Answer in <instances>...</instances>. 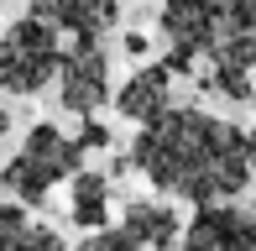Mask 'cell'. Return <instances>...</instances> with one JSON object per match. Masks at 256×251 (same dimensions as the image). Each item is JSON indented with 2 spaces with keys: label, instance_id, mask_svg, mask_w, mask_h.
Returning a JSON list of instances; mask_svg holds the SVG:
<instances>
[{
  "label": "cell",
  "instance_id": "cell-1",
  "mask_svg": "<svg viewBox=\"0 0 256 251\" xmlns=\"http://www.w3.org/2000/svg\"><path fill=\"white\" fill-rule=\"evenodd\" d=\"M131 162L152 188H162L168 199H188L194 210L225 204L251 184L246 131L199 105H168L162 116H152L131 142Z\"/></svg>",
  "mask_w": 256,
  "mask_h": 251
},
{
  "label": "cell",
  "instance_id": "cell-2",
  "mask_svg": "<svg viewBox=\"0 0 256 251\" xmlns=\"http://www.w3.org/2000/svg\"><path fill=\"white\" fill-rule=\"evenodd\" d=\"M168 68L194 74L225 100H251L256 78V0H162Z\"/></svg>",
  "mask_w": 256,
  "mask_h": 251
},
{
  "label": "cell",
  "instance_id": "cell-3",
  "mask_svg": "<svg viewBox=\"0 0 256 251\" xmlns=\"http://www.w3.org/2000/svg\"><path fill=\"white\" fill-rule=\"evenodd\" d=\"M78 168H84L78 136H63L52 120H37L26 131V142H21V152L0 168V188H6L10 199H21V204H42L63 178H74Z\"/></svg>",
  "mask_w": 256,
  "mask_h": 251
},
{
  "label": "cell",
  "instance_id": "cell-4",
  "mask_svg": "<svg viewBox=\"0 0 256 251\" xmlns=\"http://www.w3.org/2000/svg\"><path fill=\"white\" fill-rule=\"evenodd\" d=\"M63 63V32L37 16H21L0 32V89L6 94H42Z\"/></svg>",
  "mask_w": 256,
  "mask_h": 251
},
{
  "label": "cell",
  "instance_id": "cell-5",
  "mask_svg": "<svg viewBox=\"0 0 256 251\" xmlns=\"http://www.w3.org/2000/svg\"><path fill=\"white\" fill-rule=\"evenodd\" d=\"M104 100H110V58L100 37H74L58 63V105L68 116H94Z\"/></svg>",
  "mask_w": 256,
  "mask_h": 251
},
{
  "label": "cell",
  "instance_id": "cell-6",
  "mask_svg": "<svg viewBox=\"0 0 256 251\" xmlns=\"http://www.w3.org/2000/svg\"><path fill=\"white\" fill-rule=\"evenodd\" d=\"M183 251H256V214L240 204H199L183 225Z\"/></svg>",
  "mask_w": 256,
  "mask_h": 251
},
{
  "label": "cell",
  "instance_id": "cell-7",
  "mask_svg": "<svg viewBox=\"0 0 256 251\" xmlns=\"http://www.w3.org/2000/svg\"><path fill=\"white\" fill-rule=\"evenodd\" d=\"M32 16L68 37H104L120 21V0H26Z\"/></svg>",
  "mask_w": 256,
  "mask_h": 251
},
{
  "label": "cell",
  "instance_id": "cell-8",
  "mask_svg": "<svg viewBox=\"0 0 256 251\" xmlns=\"http://www.w3.org/2000/svg\"><path fill=\"white\" fill-rule=\"evenodd\" d=\"M168 105H172V68L168 63L136 68V74L115 89V110H120L126 120H136V126H146L152 116H162Z\"/></svg>",
  "mask_w": 256,
  "mask_h": 251
},
{
  "label": "cell",
  "instance_id": "cell-9",
  "mask_svg": "<svg viewBox=\"0 0 256 251\" xmlns=\"http://www.w3.org/2000/svg\"><path fill=\"white\" fill-rule=\"evenodd\" d=\"M120 230L131 236L142 251H168L183 236V220H178V210L162 204V199H131L126 214H120Z\"/></svg>",
  "mask_w": 256,
  "mask_h": 251
},
{
  "label": "cell",
  "instance_id": "cell-10",
  "mask_svg": "<svg viewBox=\"0 0 256 251\" xmlns=\"http://www.w3.org/2000/svg\"><path fill=\"white\" fill-rule=\"evenodd\" d=\"M68 214L84 230H100L110 220V178L94 173V168H78L74 173V194H68Z\"/></svg>",
  "mask_w": 256,
  "mask_h": 251
},
{
  "label": "cell",
  "instance_id": "cell-11",
  "mask_svg": "<svg viewBox=\"0 0 256 251\" xmlns=\"http://www.w3.org/2000/svg\"><path fill=\"white\" fill-rule=\"evenodd\" d=\"M32 214H26V204L21 199H0V251H16L21 241H26V230H32Z\"/></svg>",
  "mask_w": 256,
  "mask_h": 251
},
{
  "label": "cell",
  "instance_id": "cell-12",
  "mask_svg": "<svg viewBox=\"0 0 256 251\" xmlns=\"http://www.w3.org/2000/svg\"><path fill=\"white\" fill-rule=\"evenodd\" d=\"M74 251H142V246H136L126 230H110V225H100V230H89Z\"/></svg>",
  "mask_w": 256,
  "mask_h": 251
},
{
  "label": "cell",
  "instance_id": "cell-13",
  "mask_svg": "<svg viewBox=\"0 0 256 251\" xmlns=\"http://www.w3.org/2000/svg\"><path fill=\"white\" fill-rule=\"evenodd\" d=\"M16 251H68V246H63V236H58L52 225H32L26 241H21Z\"/></svg>",
  "mask_w": 256,
  "mask_h": 251
},
{
  "label": "cell",
  "instance_id": "cell-14",
  "mask_svg": "<svg viewBox=\"0 0 256 251\" xmlns=\"http://www.w3.org/2000/svg\"><path fill=\"white\" fill-rule=\"evenodd\" d=\"M78 146H84V152H94V146H110V126L94 120V116H84V126H78Z\"/></svg>",
  "mask_w": 256,
  "mask_h": 251
},
{
  "label": "cell",
  "instance_id": "cell-15",
  "mask_svg": "<svg viewBox=\"0 0 256 251\" xmlns=\"http://www.w3.org/2000/svg\"><path fill=\"white\" fill-rule=\"evenodd\" d=\"M126 52H131V58H146V52H152V42H146L142 32H131V37H126Z\"/></svg>",
  "mask_w": 256,
  "mask_h": 251
},
{
  "label": "cell",
  "instance_id": "cell-16",
  "mask_svg": "<svg viewBox=\"0 0 256 251\" xmlns=\"http://www.w3.org/2000/svg\"><path fill=\"white\" fill-rule=\"evenodd\" d=\"M246 162H251V178H256V126L246 131Z\"/></svg>",
  "mask_w": 256,
  "mask_h": 251
},
{
  "label": "cell",
  "instance_id": "cell-17",
  "mask_svg": "<svg viewBox=\"0 0 256 251\" xmlns=\"http://www.w3.org/2000/svg\"><path fill=\"white\" fill-rule=\"evenodd\" d=\"M6 131H10V116L0 110V146H6Z\"/></svg>",
  "mask_w": 256,
  "mask_h": 251
},
{
  "label": "cell",
  "instance_id": "cell-18",
  "mask_svg": "<svg viewBox=\"0 0 256 251\" xmlns=\"http://www.w3.org/2000/svg\"><path fill=\"white\" fill-rule=\"evenodd\" d=\"M251 100H256V78H251Z\"/></svg>",
  "mask_w": 256,
  "mask_h": 251
},
{
  "label": "cell",
  "instance_id": "cell-19",
  "mask_svg": "<svg viewBox=\"0 0 256 251\" xmlns=\"http://www.w3.org/2000/svg\"><path fill=\"white\" fill-rule=\"evenodd\" d=\"M251 214H256V204H251Z\"/></svg>",
  "mask_w": 256,
  "mask_h": 251
}]
</instances>
